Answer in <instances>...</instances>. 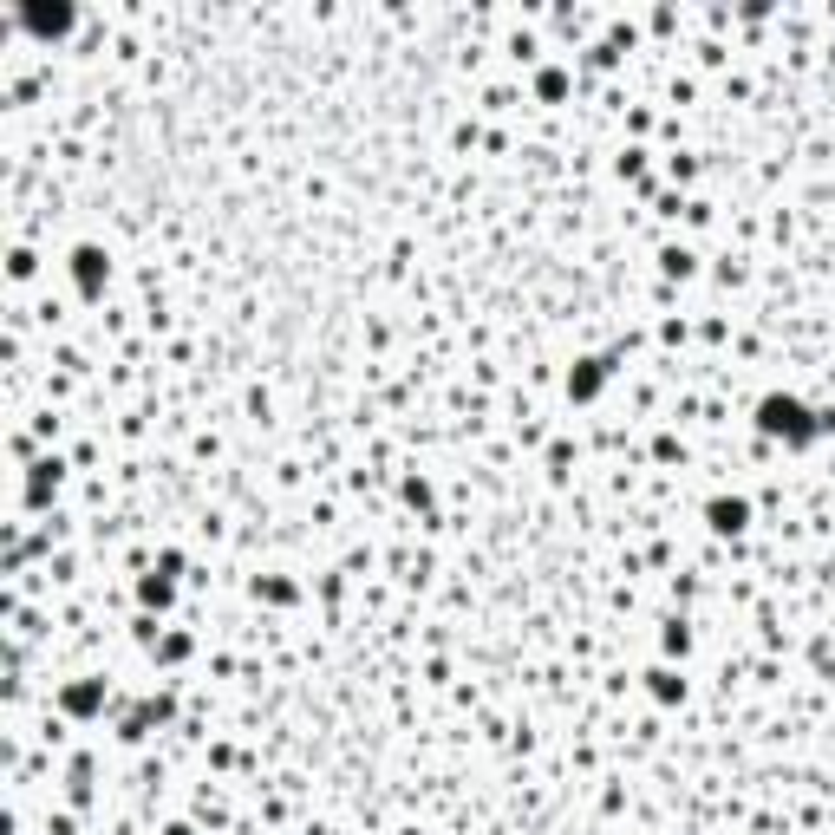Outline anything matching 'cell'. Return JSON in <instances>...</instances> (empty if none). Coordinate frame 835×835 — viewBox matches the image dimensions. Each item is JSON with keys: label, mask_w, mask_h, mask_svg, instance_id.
Wrapping results in <instances>:
<instances>
[{"label": "cell", "mask_w": 835, "mask_h": 835, "mask_svg": "<svg viewBox=\"0 0 835 835\" xmlns=\"http://www.w3.org/2000/svg\"><path fill=\"white\" fill-rule=\"evenodd\" d=\"M601 379H607V359H581V372H568V392L594 398V392H601Z\"/></svg>", "instance_id": "3"}, {"label": "cell", "mask_w": 835, "mask_h": 835, "mask_svg": "<svg viewBox=\"0 0 835 835\" xmlns=\"http://www.w3.org/2000/svg\"><path fill=\"white\" fill-rule=\"evenodd\" d=\"M72 281H79V294H98V281H105V255H98V248H72Z\"/></svg>", "instance_id": "2"}, {"label": "cell", "mask_w": 835, "mask_h": 835, "mask_svg": "<svg viewBox=\"0 0 835 835\" xmlns=\"http://www.w3.org/2000/svg\"><path fill=\"white\" fill-rule=\"evenodd\" d=\"M712 529L718 535H738L744 529V503H738V496H731V503H712Z\"/></svg>", "instance_id": "4"}, {"label": "cell", "mask_w": 835, "mask_h": 835, "mask_svg": "<svg viewBox=\"0 0 835 835\" xmlns=\"http://www.w3.org/2000/svg\"><path fill=\"white\" fill-rule=\"evenodd\" d=\"M535 92H542V98H562V92H568V72H555V66L535 72Z\"/></svg>", "instance_id": "5"}, {"label": "cell", "mask_w": 835, "mask_h": 835, "mask_svg": "<svg viewBox=\"0 0 835 835\" xmlns=\"http://www.w3.org/2000/svg\"><path fill=\"white\" fill-rule=\"evenodd\" d=\"M20 27L33 33V40H66L72 27H79V7H66V0H53V7H20Z\"/></svg>", "instance_id": "1"}]
</instances>
